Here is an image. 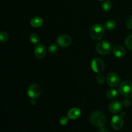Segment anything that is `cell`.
<instances>
[{
  "label": "cell",
  "instance_id": "3",
  "mask_svg": "<svg viewBox=\"0 0 132 132\" xmlns=\"http://www.w3.org/2000/svg\"><path fill=\"white\" fill-rule=\"evenodd\" d=\"M119 92L126 98L132 97V82L129 81H125L119 86Z\"/></svg>",
  "mask_w": 132,
  "mask_h": 132
},
{
  "label": "cell",
  "instance_id": "24",
  "mask_svg": "<svg viewBox=\"0 0 132 132\" xmlns=\"http://www.w3.org/2000/svg\"><path fill=\"white\" fill-rule=\"evenodd\" d=\"M126 24L128 28L132 30V15H131V16H130L128 18L127 20H126Z\"/></svg>",
  "mask_w": 132,
  "mask_h": 132
},
{
  "label": "cell",
  "instance_id": "14",
  "mask_svg": "<svg viewBox=\"0 0 132 132\" xmlns=\"http://www.w3.org/2000/svg\"><path fill=\"white\" fill-rule=\"evenodd\" d=\"M43 23V21L42 18L39 17H35L30 20V25L34 28L41 27Z\"/></svg>",
  "mask_w": 132,
  "mask_h": 132
},
{
  "label": "cell",
  "instance_id": "16",
  "mask_svg": "<svg viewBox=\"0 0 132 132\" xmlns=\"http://www.w3.org/2000/svg\"><path fill=\"white\" fill-rule=\"evenodd\" d=\"M106 96L110 99H114L118 96V92L117 90L114 88L110 89L107 91Z\"/></svg>",
  "mask_w": 132,
  "mask_h": 132
},
{
  "label": "cell",
  "instance_id": "2",
  "mask_svg": "<svg viewBox=\"0 0 132 132\" xmlns=\"http://www.w3.org/2000/svg\"><path fill=\"white\" fill-rule=\"evenodd\" d=\"M104 27L101 24H95L90 30V36L95 41H99L103 37L104 34Z\"/></svg>",
  "mask_w": 132,
  "mask_h": 132
},
{
  "label": "cell",
  "instance_id": "18",
  "mask_svg": "<svg viewBox=\"0 0 132 132\" xmlns=\"http://www.w3.org/2000/svg\"><path fill=\"white\" fill-rule=\"evenodd\" d=\"M30 41L33 44H34V45H37V44L39 43V42L40 39L37 34L34 33L30 35Z\"/></svg>",
  "mask_w": 132,
  "mask_h": 132
},
{
  "label": "cell",
  "instance_id": "25",
  "mask_svg": "<svg viewBox=\"0 0 132 132\" xmlns=\"http://www.w3.org/2000/svg\"><path fill=\"white\" fill-rule=\"evenodd\" d=\"M122 104H123L125 106L128 107L131 104V101L128 99H125V101H123V103H122Z\"/></svg>",
  "mask_w": 132,
  "mask_h": 132
},
{
  "label": "cell",
  "instance_id": "20",
  "mask_svg": "<svg viewBox=\"0 0 132 132\" xmlns=\"http://www.w3.org/2000/svg\"><path fill=\"white\" fill-rule=\"evenodd\" d=\"M8 39H9V35L6 32L3 31L0 33V39L1 42H5L7 41Z\"/></svg>",
  "mask_w": 132,
  "mask_h": 132
},
{
  "label": "cell",
  "instance_id": "10",
  "mask_svg": "<svg viewBox=\"0 0 132 132\" xmlns=\"http://www.w3.org/2000/svg\"><path fill=\"white\" fill-rule=\"evenodd\" d=\"M35 55L38 59H42L46 55V49L43 44H39L36 45L34 50Z\"/></svg>",
  "mask_w": 132,
  "mask_h": 132
},
{
  "label": "cell",
  "instance_id": "13",
  "mask_svg": "<svg viewBox=\"0 0 132 132\" xmlns=\"http://www.w3.org/2000/svg\"><path fill=\"white\" fill-rule=\"evenodd\" d=\"M113 54L116 55V57L119 58L123 57L126 54V50L122 46H119V45H117V46H116L113 48Z\"/></svg>",
  "mask_w": 132,
  "mask_h": 132
},
{
  "label": "cell",
  "instance_id": "22",
  "mask_svg": "<svg viewBox=\"0 0 132 132\" xmlns=\"http://www.w3.org/2000/svg\"><path fill=\"white\" fill-rule=\"evenodd\" d=\"M104 76L103 74V73H98L97 76V81L99 82V84H103L104 82Z\"/></svg>",
  "mask_w": 132,
  "mask_h": 132
},
{
  "label": "cell",
  "instance_id": "12",
  "mask_svg": "<svg viewBox=\"0 0 132 132\" xmlns=\"http://www.w3.org/2000/svg\"><path fill=\"white\" fill-rule=\"evenodd\" d=\"M81 112L79 108H71L68 112V119L72 120L77 119V118L80 117L81 116Z\"/></svg>",
  "mask_w": 132,
  "mask_h": 132
},
{
  "label": "cell",
  "instance_id": "27",
  "mask_svg": "<svg viewBox=\"0 0 132 132\" xmlns=\"http://www.w3.org/2000/svg\"><path fill=\"white\" fill-rule=\"evenodd\" d=\"M99 1H104V0H99Z\"/></svg>",
  "mask_w": 132,
  "mask_h": 132
},
{
  "label": "cell",
  "instance_id": "7",
  "mask_svg": "<svg viewBox=\"0 0 132 132\" xmlns=\"http://www.w3.org/2000/svg\"><path fill=\"white\" fill-rule=\"evenodd\" d=\"M124 125V120L121 116H113L111 120V126L114 130H119Z\"/></svg>",
  "mask_w": 132,
  "mask_h": 132
},
{
  "label": "cell",
  "instance_id": "1",
  "mask_svg": "<svg viewBox=\"0 0 132 132\" xmlns=\"http://www.w3.org/2000/svg\"><path fill=\"white\" fill-rule=\"evenodd\" d=\"M106 117L105 115L101 112H94L90 116V121L92 125L95 127H103L106 123Z\"/></svg>",
  "mask_w": 132,
  "mask_h": 132
},
{
  "label": "cell",
  "instance_id": "15",
  "mask_svg": "<svg viewBox=\"0 0 132 132\" xmlns=\"http://www.w3.org/2000/svg\"><path fill=\"white\" fill-rule=\"evenodd\" d=\"M116 26H117L116 22L114 20L110 19V20H108L106 22L104 27V28L107 30H113L116 28Z\"/></svg>",
  "mask_w": 132,
  "mask_h": 132
},
{
  "label": "cell",
  "instance_id": "19",
  "mask_svg": "<svg viewBox=\"0 0 132 132\" xmlns=\"http://www.w3.org/2000/svg\"><path fill=\"white\" fill-rule=\"evenodd\" d=\"M125 45L128 48L132 50V34L126 37L125 40Z\"/></svg>",
  "mask_w": 132,
  "mask_h": 132
},
{
  "label": "cell",
  "instance_id": "5",
  "mask_svg": "<svg viewBox=\"0 0 132 132\" xmlns=\"http://www.w3.org/2000/svg\"><path fill=\"white\" fill-rule=\"evenodd\" d=\"M91 68L95 73H101L104 68V62L100 58H95L92 61Z\"/></svg>",
  "mask_w": 132,
  "mask_h": 132
},
{
  "label": "cell",
  "instance_id": "17",
  "mask_svg": "<svg viewBox=\"0 0 132 132\" xmlns=\"http://www.w3.org/2000/svg\"><path fill=\"white\" fill-rule=\"evenodd\" d=\"M112 3L109 0H106L103 2V5H102V9L105 12H108L112 9Z\"/></svg>",
  "mask_w": 132,
  "mask_h": 132
},
{
  "label": "cell",
  "instance_id": "21",
  "mask_svg": "<svg viewBox=\"0 0 132 132\" xmlns=\"http://www.w3.org/2000/svg\"><path fill=\"white\" fill-rule=\"evenodd\" d=\"M58 50V47L55 44H52L49 46L48 47V51L49 52L51 53V54H54V53L56 52Z\"/></svg>",
  "mask_w": 132,
  "mask_h": 132
},
{
  "label": "cell",
  "instance_id": "23",
  "mask_svg": "<svg viewBox=\"0 0 132 132\" xmlns=\"http://www.w3.org/2000/svg\"><path fill=\"white\" fill-rule=\"evenodd\" d=\"M68 122V117H63L60 119V121H59V122H60L61 125H63V126H64V125H67Z\"/></svg>",
  "mask_w": 132,
  "mask_h": 132
},
{
  "label": "cell",
  "instance_id": "26",
  "mask_svg": "<svg viewBox=\"0 0 132 132\" xmlns=\"http://www.w3.org/2000/svg\"><path fill=\"white\" fill-rule=\"evenodd\" d=\"M99 132H110V131L108 128H106L103 126V127L100 128V129H99Z\"/></svg>",
  "mask_w": 132,
  "mask_h": 132
},
{
  "label": "cell",
  "instance_id": "9",
  "mask_svg": "<svg viewBox=\"0 0 132 132\" xmlns=\"http://www.w3.org/2000/svg\"><path fill=\"white\" fill-rule=\"evenodd\" d=\"M119 77L114 72H111L107 76L106 82L111 87H115L117 86L119 82Z\"/></svg>",
  "mask_w": 132,
  "mask_h": 132
},
{
  "label": "cell",
  "instance_id": "6",
  "mask_svg": "<svg viewBox=\"0 0 132 132\" xmlns=\"http://www.w3.org/2000/svg\"><path fill=\"white\" fill-rule=\"evenodd\" d=\"M27 94H28V96L32 98V99H36L41 94V88L36 84L31 85L28 87V90H27Z\"/></svg>",
  "mask_w": 132,
  "mask_h": 132
},
{
  "label": "cell",
  "instance_id": "4",
  "mask_svg": "<svg viewBox=\"0 0 132 132\" xmlns=\"http://www.w3.org/2000/svg\"><path fill=\"white\" fill-rule=\"evenodd\" d=\"M112 50V45L109 42L102 41L98 43L96 45V51L101 55H107Z\"/></svg>",
  "mask_w": 132,
  "mask_h": 132
},
{
  "label": "cell",
  "instance_id": "11",
  "mask_svg": "<svg viewBox=\"0 0 132 132\" xmlns=\"http://www.w3.org/2000/svg\"><path fill=\"white\" fill-rule=\"evenodd\" d=\"M122 104L121 103H120L119 101H113L110 104L109 107V110L110 112H112L113 113H117L119 112H121V110H122Z\"/></svg>",
  "mask_w": 132,
  "mask_h": 132
},
{
  "label": "cell",
  "instance_id": "8",
  "mask_svg": "<svg viewBox=\"0 0 132 132\" xmlns=\"http://www.w3.org/2000/svg\"><path fill=\"white\" fill-rule=\"evenodd\" d=\"M57 44L61 47H68L72 43V39L68 35L63 34L57 38Z\"/></svg>",
  "mask_w": 132,
  "mask_h": 132
}]
</instances>
